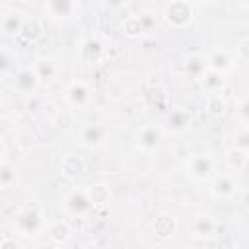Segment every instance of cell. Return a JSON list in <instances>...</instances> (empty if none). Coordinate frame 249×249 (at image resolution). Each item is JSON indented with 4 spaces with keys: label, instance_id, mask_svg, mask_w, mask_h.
<instances>
[{
    "label": "cell",
    "instance_id": "cell-31",
    "mask_svg": "<svg viewBox=\"0 0 249 249\" xmlns=\"http://www.w3.org/2000/svg\"><path fill=\"white\" fill-rule=\"evenodd\" d=\"M103 4H105L107 8H113V10H117V8H123V6H126V4H128V0H103Z\"/></svg>",
    "mask_w": 249,
    "mask_h": 249
},
{
    "label": "cell",
    "instance_id": "cell-17",
    "mask_svg": "<svg viewBox=\"0 0 249 249\" xmlns=\"http://www.w3.org/2000/svg\"><path fill=\"white\" fill-rule=\"evenodd\" d=\"M206 60H208V66H210V68L220 70V72H228V70L231 68V64H233V56H231V53L226 51V49H216V51H212V53L206 56Z\"/></svg>",
    "mask_w": 249,
    "mask_h": 249
},
{
    "label": "cell",
    "instance_id": "cell-15",
    "mask_svg": "<svg viewBox=\"0 0 249 249\" xmlns=\"http://www.w3.org/2000/svg\"><path fill=\"white\" fill-rule=\"evenodd\" d=\"M45 233L49 235V239H51L54 245H66V243L70 241L72 230H70V226H68L66 220H54V222H49V224H47Z\"/></svg>",
    "mask_w": 249,
    "mask_h": 249
},
{
    "label": "cell",
    "instance_id": "cell-8",
    "mask_svg": "<svg viewBox=\"0 0 249 249\" xmlns=\"http://www.w3.org/2000/svg\"><path fill=\"white\" fill-rule=\"evenodd\" d=\"M45 12L53 19L66 21L80 12V0H45Z\"/></svg>",
    "mask_w": 249,
    "mask_h": 249
},
{
    "label": "cell",
    "instance_id": "cell-12",
    "mask_svg": "<svg viewBox=\"0 0 249 249\" xmlns=\"http://www.w3.org/2000/svg\"><path fill=\"white\" fill-rule=\"evenodd\" d=\"M189 231H191L193 237L206 239V237L216 235V231H218V224H216V220H214L212 216H208V214H198V216H195V218L191 220V224H189Z\"/></svg>",
    "mask_w": 249,
    "mask_h": 249
},
{
    "label": "cell",
    "instance_id": "cell-13",
    "mask_svg": "<svg viewBox=\"0 0 249 249\" xmlns=\"http://www.w3.org/2000/svg\"><path fill=\"white\" fill-rule=\"evenodd\" d=\"M198 84L202 88V91L208 93H222V89L226 88V72L214 70V68H206V72L198 78Z\"/></svg>",
    "mask_w": 249,
    "mask_h": 249
},
{
    "label": "cell",
    "instance_id": "cell-26",
    "mask_svg": "<svg viewBox=\"0 0 249 249\" xmlns=\"http://www.w3.org/2000/svg\"><path fill=\"white\" fill-rule=\"evenodd\" d=\"M86 191H88V195H89L93 206H99V204L109 202V196H111L109 187H105V185H101V183H95V185H88Z\"/></svg>",
    "mask_w": 249,
    "mask_h": 249
},
{
    "label": "cell",
    "instance_id": "cell-22",
    "mask_svg": "<svg viewBox=\"0 0 249 249\" xmlns=\"http://www.w3.org/2000/svg\"><path fill=\"white\" fill-rule=\"evenodd\" d=\"M121 29H123V33H124L126 37H130V39H136V37H140L142 33H146V27H144V23H142V19H140V14H134V16L124 18Z\"/></svg>",
    "mask_w": 249,
    "mask_h": 249
},
{
    "label": "cell",
    "instance_id": "cell-10",
    "mask_svg": "<svg viewBox=\"0 0 249 249\" xmlns=\"http://www.w3.org/2000/svg\"><path fill=\"white\" fill-rule=\"evenodd\" d=\"M193 117L185 107H173L167 115H165V128L173 134H183L191 128Z\"/></svg>",
    "mask_w": 249,
    "mask_h": 249
},
{
    "label": "cell",
    "instance_id": "cell-11",
    "mask_svg": "<svg viewBox=\"0 0 249 249\" xmlns=\"http://www.w3.org/2000/svg\"><path fill=\"white\" fill-rule=\"evenodd\" d=\"M105 138H107V128L101 126V124H86L78 132V142L84 148H89V150L103 146Z\"/></svg>",
    "mask_w": 249,
    "mask_h": 249
},
{
    "label": "cell",
    "instance_id": "cell-35",
    "mask_svg": "<svg viewBox=\"0 0 249 249\" xmlns=\"http://www.w3.org/2000/svg\"><path fill=\"white\" fill-rule=\"evenodd\" d=\"M146 2H154V0H146Z\"/></svg>",
    "mask_w": 249,
    "mask_h": 249
},
{
    "label": "cell",
    "instance_id": "cell-24",
    "mask_svg": "<svg viewBox=\"0 0 249 249\" xmlns=\"http://www.w3.org/2000/svg\"><path fill=\"white\" fill-rule=\"evenodd\" d=\"M226 161H228L231 171H241L247 165V161H249V154L239 150V148H230L228 156H226Z\"/></svg>",
    "mask_w": 249,
    "mask_h": 249
},
{
    "label": "cell",
    "instance_id": "cell-3",
    "mask_svg": "<svg viewBox=\"0 0 249 249\" xmlns=\"http://www.w3.org/2000/svg\"><path fill=\"white\" fill-rule=\"evenodd\" d=\"M62 208L68 216L84 218L93 210V202L86 189H72L66 193V196L62 200Z\"/></svg>",
    "mask_w": 249,
    "mask_h": 249
},
{
    "label": "cell",
    "instance_id": "cell-7",
    "mask_svg": "<svg viewBox=\"0 0 249 249\" xmlns=\"http://www.w3.org/2000/svg\"><path fill=\"white\" fill-rule=\"evenodd\" d=\"M64 97H66V103L72 109H86L91 101V89L84 80H72L66 86Z\"/></svg>",
    "mask_w": 249,
    "mask_h": 249
},
{
    "label": "cell",
    "instance_id": "cell-27",
    "mask_svg": "<svg viewBox=\"0 0 249 249\" xmlns=\"http://www.w3.org/2000/svg\"><path fill=\"white\" fill-rule=\"evenodd\" d=\"M16 183V167H12L6 160L0 165V185L2 189H10Z\"/></svg>",
    "mask_w": 249,
    "mask_h": 249
},
{
    "label": "cell",
    "instance_id": "cell-5",
    "mask_svg": "<svg viewBox=\"0 0 249 249\" xmlns=\"http://www.w3.org/2000/svg\"><path fill=\"white\" fill-rule=\"evenodd\" d=\"M239 189V181L237 177L233 175V171H216L212 175V181H210V191L214 196L218 198H231L235 196Z\"/></svg>",
    "mask_w": 249,
    "mask_h": 249
},
{
    "label": "cell",
    "instance_id": "cell-9",
    "mask_svg": "<svg viewBox=\"0 0 249 249\" xmlns=\"http://www.w3.org/2000/svg\"><path fill=\"white\" fill-rule=\"evenodd\" d=\"M41 86V80L35 72V68H19L14 76V89L21 95H31Z\"/></svg>",
    "mask_w": 249,
    "mask_h": 249
},
{
    "label": "cell",
    "instance_id": "cell-34",
    "mask_svg": "<svg viewBox=\"0 0 249 249\" xmlns=\"http://www.w3.org/2000/svg\"><path fill=\"white\" fill-rule=\"evenodd\" d=\"M191 2H212V0H191Z\"/></svg>",
    "mask_w": 249,
    "mask_h": 249
},
{
    "label": "cell",
    "instance_id": "cell-29",
    "mask_svg": "<svg viewBox=\"0 0 249 249\" xmlns=\"http://www.w3.org/2000/svg\"><path fill=\"white\" fill-rule=\"evenodd\" d=\"M237 117L243 124H249V95H245L239 103H237Z\"/></svg>",
    "mask_w": 249,
    "mask_h": 249
},
{
    "label": "cell",
    "instance_id": "cell-18",
    "mask_svg": "<svg viewBox=\"0 0 249 249\" xmlns=\"http://www.w3.org/2000/svg\"><path fill=\"white\" fill-rule=\"evenodd\" d=\"M175 231H177V222H175L173 216H169V214H160V216L156 218V222H154V233H156L158 237L167 239V237H171Z\"/></svg>",
    "mask_w": 249,
    "mask_h": 249
},
{
    "label": "cell",
    "instance_id": "cell-20",
    "mask_svg": "<svg viewBox=\"0 0 249 249\" xmlns=\"http://www.w3.org/2000/svg\"><path fill=\"white\" fill-rule=\"evenodd\" d=\"M33 68H35V72H37L41 84H43V82H53V80L56 78V74H58L56 62H54L53 58H39Z\"/></svg>",
    "mask_w": 249,
    "mask_h": 249
},
{
    "label": "cell",
    "instance_id": "cell-2",
    "mask_svg": "<svg viewBox=\"0 0 249 249\" xmlns=\"http://www.w3.org/2000/svg\"><path fill=\"white\" fill-rule=\"evenodd\" d=\"M163 19L173 29H185L195 19V8L191 0H169L163 8Z\"/></svg>",
    "mask_w": 249,
    "mask_h": 249
},
{
    "label": "cell",
    "instance_id": "cell-33",
    "mask_svg": "<svg viewBox=\"0 0 249 249\" xmlns=\"http://www.w3.org/2000/svg\"><path fill=\"white\" fill-rule=\"evenodd\" d=\"M239 6H249V0H235Z\"/></svg>",
    "mask_w": 249,
    "mask_h": 249
},
{
    "label": "cell",
    "instance_id": "cell-21",
    "mask_svg": "<svg viewBox=\"0 0 249 249\" xmlns=\"http://www.w3.org/2000/svg\"><path fill=\"white\" fill-rule=\"evenodd\" d=\"M204 109H206V113L210 117H224L226 109H228L226 97L222 93H208L206 101H204Z\"/></svg>",
    "mask_w": 249,
    "mask_h": 249
},
{
    "label": "cell",
    "instance_id": "cell-25",
    "mask_svg": "<svg viewBox=\"0 0 249 249\" xmlns=\"http://www.w3.org/2000/svg\"><path fill=\"white\" fill-rule=\"evenodd\" d=\"M41 35H43V25H41V21L35 19V18H31V19L27 18L25 23H23V29H21L19 37L25 39V41H37Z\"/></svg>",
    "mask_w": 249,
    "mask_h": 249
},
{
    "label": "cell",
    "instance_id": "cell-14",
    "mask_svg": "<svg viewBox=\"0 0 249 249\" xmlns=\"http://www.w3.org/2000/svg\"><path fill=\"white\" fill-rule=\"evenodd\" d=\"M25 19H27V18H25L23 12H19V10H10V12H6V14L2 16V31H4V35H8V37H19Z\"/></svg>",
    "mask_w": 249,
    "mask_h": 249
},
{
    "label": "cell",
    "instance_id": "cell-6",
    "mask_svg": "<svg viewBox=\"0 0 249 249\" xmlns=\"http://www.w3.org/2000/svg\"><path fill=\"white\" fill-rule=\"evenodd\" d=\"M161 140V128L156 124H144L134 134V144L142 154H154Z\"/></svg>",
    "mask_w": 249,
    "mask_h": 249
},
{
    "label": "cell",
    "instance_id": "cell-16",
    "mask_svg": "<svg viewBox=\"0 0 249 249\" xmlns=\"http://www.w3.org/2000/svg\"><path fill=\"white\" fill-rule=\"evenodd\" d=\"M103 53H105L103 45H101L97 39H93V37L86 39V41L80 45V58H82V62H86V64H97V62L103 58Z\"/></svg>",
    "mask_w": 249,
    "mask_h": 249
},
{
    "label": "cell",
    "instance_id": "cell-1",
    "mask_svg": "<svg viewBox=\"0 0 249 249\" xmlns=\"http://www.w3.org/2000/svg\"><path fill=\"white\" fill-rule=\"evenodd\" d=\"M45 228H47V222H45L41 206L37 202L23 204L14 218V230L23 237H33V235L45 231Z\"/></svg>",
    "mask_w": 249,
    "mask_h": 249
},
{
    "label": "cell",
    "instance_id": "cell-4",
    "mask_svg": "<svg viewBox=\"0 0 249 249\" xmlns=\"http://www.w3.org/2000/svg\"><path fill=\"white\" fill-rule=\"evenodd\" d=\"M185 169L187 175L193 177L195 181H206L212 179L214 171V158H210L208 154H191L185 161Z\"/></svg>",
    "mask_w": 249,
    "mask_h": 249
},
{
    "label": "cell",
    "instance_id": "cell-28",
    "mask_svg": "<svg viewBox=\"0 0 249 249\" xmlns=\"http://www.w3.org/2000/svg\"><path fill=\"white\" fill-rule=\"evenodd\" d=\"M233 148H239V150L249 154V124H245L243 128L235 130V134H233Z\"/></svg>",
    "mask_w": 249,
    "mask_h": 249
},
{
    "label": "cell",
    "instance_id": "cell-23",
    "mask_svg": "<svg viewBox=\"0 0 249 249\" xmlns=\"http://www.w3.org/2000/svg\"><path fill=\"white\" fill-rule=\"evenodd\" d=\"M60 169H62V175H64V177L74 179V177H78V175L84 171V161H82L78 156H66V158L62 160Z\"/></svg>",
    "mask_w": 249,
    "mask_h": 249
},
{
    "label": "cell",
    "instance_id": "cell-32",
    "mask_svg": "<svg viewBox=\"0 0 249 249\" xmlns=\"http://www.w3.org/2000/svg\"><path fill=\"white\" fill-rule=\"evenodd\" d=\"M239 53H241L243 58H249V41H245V43L239 45Z\"/></svg>",
    "mask_w": 249,
    "mask_h": 249
},
{
    "label": "cell",
    "instance_id": "cell-19",
    "mask_svg": "<svg viewBox=\"0 0 249 249\" xmlns=\"http://www.w3.org/2000/svg\"><path fill=\"white\" fill-rule=\"evenodd\" d=\"M208 68V60L206 56H200V54H191L187 60H185V72L187 76H191L193 80H198Z\"/></svg>",
    "mask_w": 249,
    "mask_h": 249
},
{
    "label": "cell",
    "instance_id": "cell-30",
    "mask_svg": "<svg viewBox=\"0 0 249 249\" xmlns=\"http://www.w3.org/2000/svg\"><path fill=\"white\" fill-rule=\"evenodd\" d=\"M140 19H142V23H144L146 31H150V29L156 25V18H154V14H152V12H142V14H140Z\"/></svg>",
    "mask_w": 249,
    "mask_h": 249
}]
</instances>
